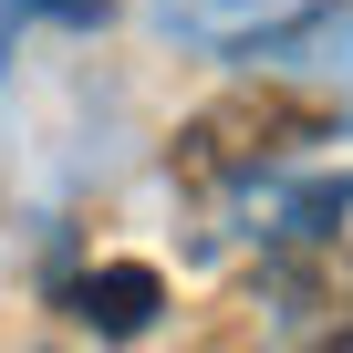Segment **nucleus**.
Instances as JSON below:
<instances>
[{"label":"nucleus","mask_w":353,"mask_h":353,"mask_svg":"<svg viewBox=\"0 0 353 353\" xmlns=\"http://www.w3.org/2000/svg\"><path fill=\"white\" fill-rule=\"evenodd\" d=\"M312 135H332L322 104H301V94H281V83H239V94H219L208 114L176 125L166 166L188 176V188H239V176H260L270 156H291V145H312Z\"/></svg>","instance_id":"nucleus-1"},{"label":"nucleus","mask_w":353,"mask_h":353,"mask_svg":"<svg viewBox=\"0 0 353 353\" xmlns=\"http://www.w3.org/2000/svg\"><path fill=\"white\" fill-rule=\"evenodd\" d=\"M156 301H166V281H156L145 260H104V270H83V281H73V312H83L94 332H145V322H156Z\"/></svg>","instance_id":"nucleus-2"}]
</instances>
